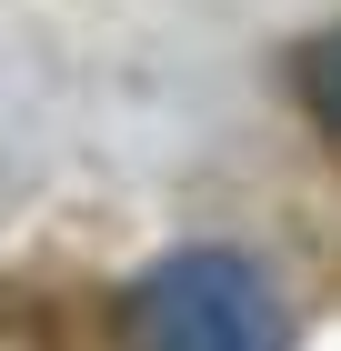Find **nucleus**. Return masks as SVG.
Wrapping results in <instances>:
<instances>
[{"label": "nucleus", "instance_id": "obj_1", "mask_svg": "<svg viewBox=\"0 0 341 351\" xmlns=\"http://www.w3.org/2000/svg\"><path fill=\"white\" fill-rule=\"evenodd\" d=\"M141 331L171 351H271L281 341V301L241 251H171L141 281Z\"/></svg>", "mask_w": 341, "mask_h": 351}, {"label": "nucleus", "instance_id": "obj_2", "mask_svg": "<svg viewBox=\"0 0 341 351\" xmlns=\"http://www.w3.org/2000/svg\"><path fill=\"white\" fill-rule=\"evenodd\" d=\"M301 101H311L321 121H331V131H341V21L321 30L311 51H301Z\"/></svg>", "mask_w": 341, "mask_h": 351}]
</instances>
